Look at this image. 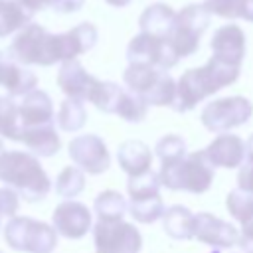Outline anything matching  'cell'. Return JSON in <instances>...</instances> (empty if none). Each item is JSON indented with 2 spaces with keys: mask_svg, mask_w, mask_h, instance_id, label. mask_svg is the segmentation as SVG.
<instances>
[{
  "mask_svg": "<svg viewBox=\"0 0 253 253\" xmlns=\"http://www.w3.org/2000/svg\"><path fill=\"white\" fill-rule=\"evenodd\" d=\"M130 215L140 221V223H154L164 215V202L160 196H150V198H140V200H130L128 204Z\"/></svg>",
  "mask_w": 253,
  "mask_h": 253,
  "instance_id": "obj_27",
  "label": "cell"
},
{
  "mask_svg": "<svg viewBox=\"0 0 253 253\" xmlns=\"http://www.w3.org/2000/svg\"><path fill=\"white\" fill-rule=\"evenodd\" d=\"M0 134L18 140V105L12 97H0Z\"/></svg>",
  "mask_w": 253,
  "mask_h": 253,
  "instance_id": "obj_31",
  "label": "cell"
},
{
  "mask_svg": "<svg viewBox=\"0 0 253 253\" xmlns=\"http://www.w3.org/2000/svg\"><path fill=\"white\" fill-rule=\"evenodd\" d=\"M10 55H6L4 51H0V87L4 85V79H6V71H8V65H10Z\"/></svg>",
  "mask_w": 253,
  "mask_h": 253,
  "instance_id": "obj_38",
  "label": "cell"
},
{
  "mask_svg": "<svg viewBox=\"0 0 253 253\" xmlns=\"http://www.w3.org/2000/svg\"><path fill=\"white\" fill-rule=\"evenodd\" d=\"M239 69L241 67H233L215 57H210L206 65L184 71L176 81V99L172 103V109L176 113L192 111L206 97L217 93L225 85H231L239 77Z\"/></svg>",
  "mask_w": 253,
  "mask_h": 253,
  "instance_id": "obj_2",
  "label": "cell"
},
{
  "mask_svg": "<svg viewBox=\"0 0 253 253\" xmlns=\"http://www.w3.org/2000/svg\"><path fill=\"white\" fill-rule=\"evenodd\" d=\"M36 85H38V77L30 69L22 67L16 61H10L8 71H6V79L2 85L10 97H24V95L32 93L36 89Z\"/></svg>",
  "mask_w": 253,
  "mask_h": 253,
  "instance_id": "obj_24",
  "label": "cell"
},
{
  "mask_svg": "<svg viewBox=\"0 0 253 253\" xmlns=\"http://www.w3.org/2000/svg\"><path fill=\"white\" fill-rule=\"evenodd\" d=\"M237 188L247 192V194H253V156L251 154H245V160L239 166Z\"/></svg>",
  "mask_w": 253,
  "mask_h": 253,
  "instance_id": "obj_35",
  "label": "cell"
},
{
  "mask_svg": "<svg viewBox=\"0 0 253 253\" xmlns=\"http://www.w3.org/2000/svg\"><path fill=\"white\" fill-rule=\"evenodd\" d=\"M119 166L128 174V178L146 174L152 166V152L142 140H125L117 150Z\"/></svg>",
  "mask_w": 253,
  "mask_h": 253,
  "instance_id": "obj_19",
  "label": "cell"
},
{
  "mask_svg": "<svg viewBox=\"0 0 253 253\" xmlns=\"http://www.w3.org/2000/svg\"><path fill=\"white\" fill-rule=\"evenodd\" d=\"M206 156L208 160L215 166H221V168H237L243 164L245 160V142L241 136L237 134H219L215 136L206 148Z\"/></svg>",
  "mask_w": 253,
  "mask_h": 253,
  "instance_id": "obj_18",
  "label": "cell"
},
{
  "mask_svg": "<svg viewBox=\"0 0 253 253\" xmlns=\"http://www.w3.org/2000/svg\"><path fill=\"white\" fill-rule=\"evenodd\" d=\"M128 91L144 99L146 105L172 107L176 99V81L164 69L150 65H128L123 75Z\"/></svg>",
  "mask_w": 253,
  "mask_h": 253,
  "instance_id": "obj_6",
  "label": "cell"
},
{
  "mask_svg": "<svg viewBox=\"0 0 253 253\" xmlns=\"http://www.w3.org/2000/svg\"><path fill=\"white\" fill-rule=\"evenodd\" d=\"M204 8L225 20H243V0H204Z\"/></svg>",
  "mask_w": 253,
  "mask_h": 253,
  "instance_id": "obj_33",
  "label": "cell"
},
{
  "mask_svg": "<svg viewBox=\"0 0 253 253\" xmlns=\"http://www.w3.org/2000/svg\"><path fill=\"white\" fill-rule=\"evenodd\" d=\"M69 158L87 174H103L111 166L107 144L97 134H79L69 142Z\"/></svg>",
  "mask_w": 253,
  "mask_h": 253,
  "instance_id": "obj_12",
  "label": "cell"
},
{
  "mask_svg": "<svg viewBox=\"0 0 253 253\" xmlns=\"http://www.w3.org/2000/svg\"><path fill=\"white\" fill-rule=\"evenodd\" d=\"M176 14L168 4H162V2H156V4H150L146 6V10L140 14L138 18V28L140 32L144 34H150V36H158V38H168L172 28H174V20H176Z\"/></svg>",
  "mask_w": 253,
  "mask_h": 253,
  "instance_id": "obj_21",
  "label": "cell"
},
{
  "mask_svg": "<svg viewBox=\"0 0 253 253\" xmlns=\"http://www.w3.org/2000/svg\"><path fill=\"white\" fill-rule=\"evenodd\" d=\"M32 12L26 10L18 0H2L0 2V38L14 34L16 30H24L32 24Z\"/></svg>",
  "mask_w": 253,
  "mask_h": 253,
  "instance_id": "obj_23",
  "label": "cell"
},
{
  "mask_svg": "<svg viewBox=\"0 0 253 253\" xmlns=\"http://www.w3.org/2000/svg\"><path fill=\"white\" fill-rule=\"evenodd\" d=\"M162 227L172 239H192L196 231V213L180 204L170 206L164 210Z\"/></svg>",
  "mask_w": 253,
  "mask_h": 253,
  "instance_id": "obj_22",
  "label": "cell"
},
{
  "mask_svg": "<svg viewBox=\"0 0 253 253\" xmlns=\"http://www.w3.org/2000/svg\"><path fill=\"white\" fill-rule=\"evenodd\" d=\"M107 4H111V6H115V8H125V6H128L132 0H105Z\"/></svg>",
  "mask_w": 253,
  "mask_h": 253,
  "instance_id": "obj_40",
  "label": "cell"
},
{
  "mask_svg": "<svg viewBox=\"0 0 253 253\" xmlns=\"http://www.w3.org/2000/svg\"><path fill=\"white\" fill-rule=\"evenodd\" d=\"M47 125H55L53 103L45 91L34 89L32 93L24 95L22 103L18 105V134L24 128L47 126Z\"/></svg>",
  "mask_w": 253,
  "mask_h": 253,
  "instance_id": "obj_15",
  "label": "cell"
},
{
  "mask_svg": "<svg viewBox=\"0 0 253 253\" xmlns=\"http://www.w3.org/2000/svg\"><path fill=\"white\" fill-rule=\"evenodd\" d=\"M85 188V176L83 170L77 166H67L59 172V176L55 178V192L61 198H77Z\"/></svg>",
  "mask_w": 253,
  "mask_h": 253,
  "instance_id": "obj_28",
  "label": "cell"
},
{
  "mask_svg": "<svg viewBox=\"0 0 253 253\" xmlns=\"http://www.w3.org/2000/svg\"><path fill=\"white\" fill-rule=\"evenodd\" d=\"M20 196L12 188H0V217H16L18 206H20Z\"/></svg>",
  "mask_w": 253,
  "mask_h": 253,
  "instance_id": "obj_34",
  "label": "cell"
},
{
  "mask_svg": "<svg viewBox=\"0 0 253 253\" xmlns=\"http://www.w3.org/2000/svg\"><path fill=\"white\" fill-rule=\"evenodd\" d=\"M57 125L61 130L65 132H75L79 130L85 121H87V111L83 107L81 101H75V99H65L61 101L59 105V111H57Z\"/></svg>",
  "mask_w": 253,
  "mask_h": 253,
  "instance_id": "obj_25",
  "label": "cell"
},
{
  "mask_svg": "<svg viewBox=\"0 0 253 253\" xmlns=\"http://www.w3.org/2000/svg\"><path fill=\"white\" fill-rule=\"evenodd\" d=\"M18 142H24V146L28 150H32L34 156H43V158L57 154V150L61 146V140H59V134L55 130V125L24 128L18 134Z\"/></svg>",
  "mask_w": 253,
  "mask_h": 253,
  "instance_id": "obj_20",
  "label": "cell"
},
{
  "mask_svg": "<svg viewBox=\"0 0 253 253\" xmlns=\"http://www.w3.org/2000/svg\"><path fill=\"white\" fill-rule=\"evenodd\" d=\"M0 182L12 188L26 202L43 200L51 190V180L38 156L24 150H8L0 158Z\"/></svg>",
  "mask_w": 253,
  "mask_h": 253,
  "instance_id": "obj_4",
  "label": "cell"
},
{
  "mask_svg": "<svg viewBox=\"0 0 253 253\" xmlns=\"http://www.w3.org/2000/svg\"><path fill=\"white\" fill-rule=\"evenodd\" d=\"M213 164L208 160L206 150H196L180 160L162 162L158 178L168 190H184L192 194H204L213 182Z\"/></svg>",
  "mask_w": 253,
  "mask_h": 253,
  "instance_id": "obj_5",
  "label": "cell"
},
{
  "mask_svg": "<svg viewBox=\"0 0 253 253\" xmlns=\"http://www.w3.org/2000/svg\"><path fill=\"white\" fill-rule=\"evenodd\" d=\"M6 243L24 253H51L57 247V231L45 221L32 217H10L4 227Z\"/></svg>",
  "mask_w": 253,
  "mask_h": 253,
  "instance_id": "obj_7",
  "label": "cell"
},
{
  "mask_svg": "<svg viewBox=\"0 0 253 253\" xmlns=\"http://www.w3.org/2000/svg\"><path fill=\"white\" fill-rule=\"evenodd\" d=\"M0 253H2V251H0Z\"/></svg>",
  "mask_w": 253,
  "mask_h": 253,
  "instance_id": "obj_43",
  "label": "cell"
},
{
  "mask_svg": "<svg viewBox=\"0 0 253 253\" xmlns=\"http://www.w3.org/2000/svg\"><path fill=\"white\" fill-rule=\"evenodd\" d=\"M97 40L99 32L91 22H81L63 34H49L40 24H28L10 43L8 55L22 65L47 67L57 61H73L77 55L93 49Z\"/></svg>",
  "mask_w": 253,
  "mask_h": 253,
  "instance_id": "obj_1",
  "label": "cell"
},
{
  "mask_svg": "<svg viewBox=\"0 0 253 253\" xmlns=\"http://www.w3.org/2000/svg\"><path fill=\"white\" fill-rule=\"evenodd\" d=\"M93 243L97 253H138L142 235L125 219H99L93 227Z\"/></svg>",
  "mask_w": 253,
  "mask_h": 253,
  "instance_id": "obj_9",
  "label": "cell"
},
{
  "mask_svg": "<svg viewBox=\"0 0 253 253\" xmlns=\"http://www.w3.org/2000/svg\"><path fill=\"white\" fill-rule=\"evenodd\" d=\"M160 178L156 172L148 170L146 174L128 178L126 182V190L130 200H140V198H150V196H160Z\"/></svg>",
  "mask_w": 253,
  "mask_h": 253,
  "instance_id": "obj_30",
  "label": "cell"
},
{
  "mask_svg": "<svg viewBox=\"0 0 253 253\" xmlns=\"http://www.w3.org/2000/svg\"><path fill=\"white\" fill-rule=\"evenodd\" d=\"M211 47V57L233 65V67H241V61L245 57V32L237 26V24H225L221 28H217L213 32V38L210 42Z\"/></svg>",
  "mask_w": 253,
  "mask_h": 253,
  "instance_id": "obj_14",
  "label": "cell"
},
{
  "mask_svg": "<svg viewBox=\"0 0 253 253\" xmlns=\"http://www.w3.org/2000/svg\"><path fill=\"white\" fill-rule=\"evenodd\" d=\"M210 16L211 14L204 8V4H188L176 14L168 42L180 59L190 57L192 53L198 51L200 38L210 24Z\"/></svg>",
  "mask_w": 253,
  "mask_h": 253,
  "instance_id": "obj_8",
  "label": "cell"
},
{
  "mask_svg": "<svg viewBox=\"0 0 253 253\" xmlns=\"http://www.w3.org/2000/svg\"><path fill=\"white\" fill-rule=\"evenodd\" d=\"M83 4H85V0H51L49 8H53L55 12H61V14H71V12L81 10Z\"/></svg>",
  "mask_w": 253,
  "mask_h": 253,
  "instance_id": "obj_36",
  "label": "cell"
},
{
  "mask_svg": "<svg viewBox=\"0 0 253 253\" xmlns=\"http://www.w3.org/2000/svg\"><path fill=\"white\" fill-rule=\"evenodd\" d=\"M194 237L198 241L210 245V247L227 249V247L237 245L241 235L231 223H227V221H223V219H219L208 211H202V213H196Z\"/></svg>",
  "mask_w": 253,
  "mask_h": 253,
  "instance_id": "obj_16",
  "label": "cell"
},
{
  "mask_svg": "<svg viewBox=\"0 0 253 253\" xmlns=\"http://www.w3.org/2000/svg\"><path fill=\"white\" fill-rule=\"evenodd\" d=\"M126 59H128V65H150V67H158L164 71H168L180 61L168 38H158V36H150L144 32L136 34L128 42Z\"/></svg>",
  "mask_w": 253,
  "mask_h": 253,
  "instance_id": "obj_11",
  "label": "cell"
},
{
  "mask_svg": "<svg viewBox=\"0 0 253 253\" xmlns=\"http://www.w3.org/2000/svg\"><path fill=\"white\" fill-rule=\"evenodd\" d=\"M243 20L253 22V0H243Z\"/></svg>",
  "mask_w": 253,
  "mask_h": 253,
  "instance_id": "obj_39",
  "label": "cell"
},
{
  "mask_svg": "<svg viewBox=\"0 0 253 253\" xmlns=\"http://www.w3.org/2000/svg\"><path fill=\"white\" fill-rule=\"evenodd\" d=\"M156 154L160 158V162H172V160H180L184 158L186 152V140L180 134H166L156 142Z\"/></svg>",
  "mask_w": 253,
  "mask_h": 253,
  "instance_id": "obj_32",
  "label": "cell"
},
{
  "mask_svg": "<svg viewBox=\"0 0 253 253\" xmlns=\"http://www.w3.org/2000/svg\"><path fill=\"white\" fill-rule=\"evenodd\" d=\"M253 115V103L245 97H221L208 103L202 111V123L211 132H227L245 125Z\"/></svg>",
  "mask_w": 253,
  "mask_h": 253,
  "instance_id": "obj_10",
  "label": "cell"
},
{
  "mask_svg": "<svg viewBox=\"0 0 253 253\" xmlns=\"http://www.w3.org/2000/svg\"><path fill=\"white\" fill-rule=\"evenodd\" d=\"M57 85L67 95V99H75L81 103L89 101L103 113H115L123 95V87L113 81H101L93 77L77 59L61 63L57 73Z\"/></svg>",
  "mask_w": 253,
  "mask_h": 253,
  "instance_id": "obj_3",
  "label": "cell"
},
{
  "mask_svg": "<svg viewBox=\"0 0 253 253\" xmlns=\"http://www.w3.org/2000/svg\"><path fill=\"white\" fill-rule=\"evenodd\" d=\"M148 113V105L144 103V99H140L138 95H134L132 91L125 89L121 99H119V105H117V113L121 119L128 121V123H140Z\"/></svg>",
  "mask_w": 253,
  "mask_h": 253,
  "instance_id": "obj_29",
  "label": "cell"
},
{
  "mask_svg": "<svg viewBox=\"0 0 253 253\" xmlns=\"http://www.w3.org/2000/svg\"><path fill=\"white\" fill-rule=\"evenodd\" d=\"M126 208V200L117 190H105L95 198V213L99 219H123Z\"/></svg>",
  "mask_w": 253,
  "mask_h": 253,
  "instance_id": "obj_26",
  "label": "cell"
},
{
  "mask_svg": "<svg viewBox=\"0 0 253 253\" xmlns=\"http://www.w3.org/2000/svg\"><path fill=\"white\" fill-rule=\"evenodd\" d=\"M51 223L59 235L67 239H79L91 229V211L81 202L65 200L55 206L51 213Z\"/></svg>",
  "mask_w": 253,
  "mask_h": 253,
  "instance_id": "obj_13",
  "label": "cell"
},
{
  "mask_svg": "<svg viewBox=\"0 0 253 253\" xmlns=\"http://www.w3.org/2000/svg\"><path fill=\"white\" fill-rule=\"evenodd\" d=\"M26 10H30L32 14L36 12V10H43L45 6H49V2L51 0H18Z\"/></svg>",
  "mask_w": 253,
  "mask_h": 253,
  "instance_id": "obj_37",
  "label": "cell"
},
{
  "mask_svg": "<svg viewBox=\"0 0 253 253\" xmlns=\"http://www.w3.org/2000/svg\"><path fill=\"white\" fill-rule=\"evenodd\" d=\"M225 208L241 223V237L237 245L245 253H253V194L235 188L227 194Z\"/></svg>",
  "mask_w": 253,
  "mask_h": 253,
  "instance_id": "obj_17",
  "label": "cell"
},
{
  "mask_svg": "<svg viewBox=\"0 0 253 253\" xmlns=\"http://www.w3.org/2000/svg\"><path fill=\"white\" fill-rule=\"evenodd\" d=\"M4 152H6V150H4V144H2V140H0V158H2Z\"/></svg>",
  "mask_w": 253,
  "mask_h": 253,
  "instance_id": "obj_42",
  "label": "cell"
},
{
  "mask_svg": "<svg viewBox=\"0 0 253 253\" xmlns=\"http://www.w3.org/2000/svg\"><path fill=\"white\" fill-rule=\"evenodd\" d=\"M245 150H247V154L253 156V134L247 138V142H245Z\"/></svg>",
  "mask_w": 253,
  "mask_h": 253,
  "instance_id": "obj_41",
  "label": "cell"
}]
</instances>
